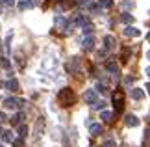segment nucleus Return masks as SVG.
Wrapping results in <instances>:
<instances>
[{
	"mask_svg": "<svg viewBox=\"0 0 150 147\" xmlns=\"http://www.w3.org/2000/svg\"><path fill=\"white\" fill-rule=\"evenodd\" d=\"M134 6H135V2H134V0H126V2H124V8H126V9H132Z\"/></svg>",
	"mask_w": 150,
	"mask_h": 147,
	"instance_id": "26",
	"label": "nucleus"
},
{
	"mask_svg": "<svg viewBox=\"0 0 150 147\" xmlns=\"http://www.w3.org/2000/svg\"><path fill=\"white\" fill-rule=\"evenodd\" d=\"M19 8L21 9H28V8H33V6L28 2V0H22V2H19Z\"/></svg>",
	"mask_w": 150,
	"mask_h": 147,
	"instance_id": "22",
	"label": "nucleus"
},
{
	"mask_svg": "<svg viewBox=\"0 0 150 147\" xmlns=\"http://www.w3.org/2000/svg\"><path fill=\"white\" fill-rule=\"evenodd\" d=\"M124 123H126V127H137L139 125V119H137L134 114H128L124 117Z\"/></svg>",
	"mask_w": 150,
	"mask_h": 147,
	"instance_id": "10",
	"label": "nucleus"
},
{
	"mask_svg": "<svg viewBox=\"0 0 150 147\" xmlns=\"http://www.w3.org/2000/svg\"><path fill=\"white\" fill-rule=\"evenodd\" d=\"M146 90H148V93H150V84H148V86H146Z\"/></svg>",
	"mask_w": 150,
	"mask_h": 147,
	"instance_id": "33",
	"label": "nucleus"
},
{
	"mask_svg": "<svg viewBox=\"0 0 150 147\" xmlns=\"http://www.w3.org/2000/svg\"><path fill=\"white\" fill-rule=\"evenodd\" d=\"M113 6V0H98V9H109Z\"/></svg>",
	"mask_w": 150,
	"mask_h": 147,
	"instance_id": "18",
	"label": "nucleus"
},
{
	"mask_svg": "<svg viewBox=\"0 0 150 147\" xmlns=\"http://www.w3.org/2000/svg\"><path fill=\"white\" fill-rule=\"evenodd\" d=\"M102 147H115V140H108V142H104Z\"/></svg>",
	"mask_w": 150,
	"mask_h": 147,
	"instance_id": "27",
	"label": "nucleus"
},
{
	"mask_svg": "<svg viewBox=\"0 0 150 147\" xmlns=\"http://www.w3.org/2000/svg\"><path fill=\"white\" fill-rule=\"evenodd\" d=\"M6 119H8V117H6V114H4V112H0V121H6Z\"/></svg>",
	"mask_w": 150,
	"mask_h": 147,
	"instance_id": "30",
	"label": "nucleus"
},
{
	"mask_svg": "<svg viewBox=\"0 0 150 147\" xmlns=\"http://www.w3.org/2000/svg\"><path fill=\"white\" fill-rule=\"evenodd\" d=\"M120 19H122V22L124 24H132V22H134V15H130V13H122V17H120Z\"/></svg>",
	"mask_w": 150,
	"mask_h": 147,
	"instance_id": "19",
	"label": "nucleus"
},
{
	"mask_svg": "<svg viewBox=\"0 0 150 147\" xmlns=\"http://www.w3.org/2000/svg\"><path fill=\"white\" fill-rule=\"evenodd\" d=\"M0 147H4V145H2V143H0Z\"/></svg>",
	"mask_w": 150,
	"mask_h": 147,
	"instance_id": "34",
	"label": "nucleus"
},
{
	"mask_svg": "<svg viewBox=\"0 0 150 147\" xmlns=\"http://www.w3.org/2000/svg\"><path fill=\"white\" fill-rule=\"evenodd\" d=\"M146 75H148V78H150V67H146Z\"/></svg>",
	"mask_w": 150,
	"mask_h": 147,
	"instance_id": "31",
	"label": "nucleus"
},
{
	"mask_svg": "<svg viewBox=\"0 0 150 147\" xmlns=\"http://www.w3.org/2000/svg\"><path fill=\"white\" fill-rule=\"evenodd\" d=\"M72 24L85 26V24H89V17L83 15V13H76V15H74V19H72Z\"/></svg>",
	"mask_w": 150,
	"mask_h": 147,
	"instance_id": "6",
	"label": "nucleus"
},
{
	"mask_svg": "<svg viewBox=\"0 0 150 147\" xmlns=\"http://www.w3.org/2000/svg\"><path fill=\"white\" fill-rule=\"evenodd\" d=\"M4 87H6L8 91H13V93H15V91L21 90V84H19V80H17V78H9V80H6Z\"/></svg>",
	"mask_w": 150,
	"mask_h": 147,
	"instance_id": "5",
	"label": "nucleus"
},
{
	"mask_svg": "<svg viewBox=\"0 0 150 147\" xmlns=\"http://www.w3.org/2000/svg\"><path fill=\"white\" fill-rule=\"evenodd\" d=\"M13 145L15 147H22V145H24V143H22V138L21 140H13Z\"/></svg>",
	"mask_w": 150,
	"mask_h": 147,
	"instance_id": "28",
	"label": "nucleus"
},
{
	"mask_svg": "<svg viewBox=\"0 0 150 147\" xmlns=\"http://www.w3.org/2000/svg\"><path fill=\"white\" fill-rule=\"evenodd\" d=\"M57 101L61 103V106H72L74 101H76V95H74V91L71 87H63L57 93Z\"/></svg>",
	"mask_w": 150,
	"mask_h": 147,
	"instance_id": "1",
	"label": "nucleus"
},
{
	"mask_svg": "<svg viewBox=\"0 0 150 147\" xmlns=\"http://www.w3.org/2000/svg\"><path fill=\"white\" fill-rule=\"evenodd\" d=\"M130 95H132L134 101H141V99L145 97V91L139 90V87H132V90H130Z\"/></svg>",
	"mask_w": 150,
	"mask_h": 147,
	"instance_id": "9",
	"label": "nucleus"
},
{
	"mask_svg": "<svg viewBox=\"0 0 150 147\" xmlns=\"http://www.w3.org/2000/svg\"><path fill=\"white\" fill-rule=\"evenodd\" d=\"M113 104H115V112H122V106H124V93L117 90L113 93Z\"/></svg>",
	"mask_w": 150,
	"mask_h": 147,
	"instance_id": "3",
	"label": "nucleus"
},
{
	"mask_svg": "<svg viewBox=\"0 0 150 147\" xmlns=\"http://www.w3.org/2000/svg\"><path fill=\"white\" fill-rule=\"evenodd\" d=\"M83 101L93 106V104L98 101V97H96V90H87V91H85L83 93Z\"/></svg>",
	"mask_w": 150,
	"mask_h": 147,
	"instance_id": "4",
	"label": "nucleus"
},
{
	"mask_svg": "<svg viewBox=\"0 0 150 147\" xmlns=\"http://www.w3.org/2000/svg\"><path fill=\"white\" fill-rule=\"evenodd\" d=\"M21 123H24V114H22V112H19V114H15L13 117H11V125L19 127Z\"/></svg>",
	"mask_w": 150,
	"mask_h": 147,
	"instance_id": "13",
	"label": "nucleus"
},
{
	"mask_svg": "<svg viewBox=\"0 0 150 147\" xmlns=\"http://www.w3.org/2000/svg\"><path fill=\"white\" fill-rule=\"evenodd\" d=\"M124 36H128V37H139L141 36V30H139V28H135V26H126L124 28Z\"/></svg>",
	"mask_w": 150,
	"mask_h": 147,
	"instance_id": "7",
	"label": "nucleus"
},
{
	"mask_svg": "<svg viewBox=\"0 0 150 147\" xmlns=\"http://www.w3.org/2000/svg\"><path fill=\"white\" fill-rule=\"evenodd\" d=\"M106 69H108V71L111 73V75L119 76V67H117V63H115L113 60H108V62H106Z\"/></svg>",
	"mask_w": 150,
	"mask_h": 147,
	"instance_id": "11",
	"label": "nucleus"
},
{
	"mask_svg": "<svg viewBox=\"0 0 150 147\" xmlns=\"http://www.w3.org/2000/svg\"><path fill=\"white\" fill-rule=\"evenodd\" d=\"M2 2V6H6V8H11V6H15V0H0Z\"/></svg>",
	"mask_w": 150,
	"mask_h": 147,
	"instance_id": "24",
	"label": "nucleus"
},
{
	"mask_svg": "<svg viewBox=\"0 0 150 147\" xmlns=\"http://www.w3.org/2000/svg\"><path fill=\"white\" fill-rule=\"evenodd\" d=\"M130 49H128V47H124V49H122V54H120V62H122V63H126V62H128V56H130Z\"/></svg>",
	"mask_w": 150,
	"mask_h": 147,
	"instance_id": "20",
	"label": "nucleus"
},
{
	"mask_svg": "<svg viewBox=\"0 0 150 147\" xmlns=\"http://www.w3.org/2000/svg\"><path fill=\"white\" fill-rule=\"evenodd\" d=\"M82 47H83V50H87V52L93 50V49H95V37H93V36H87V37L83 39Z\"/></svg>",
	"mask_w": 150,
	"mask_h": 147,
	"instance_id": "8",
	"label": "nucleus"
},
{
	"mask_svg": "<svg viewBox=\"0 0 150 147\" xmlns=\"http://www.w3.org/2000/svg\"><path fill=\"white\" fill-rule=\"evenodd\" d=\"M76 2H78V4H82V6H85V4H89L91 0H76Z\"/></svg>",
	"mask_w": 150,
	"mask_h": 147,
	"instance_id": "29",
	"label": "nucleus"
},
{
	"mask_svg": "<svg viewBox=\"0 0 150 147\" xmlns=\"http://www.w3.org/2000/svg\"><path fill=\"white\" fill-rule=\"evenodd\" d=\"M89 132H91V136H100V134H102V125H100V123H93V125H89Z\"/></svg>",
	"mask_w": 150,
	"mask_h": 147,
	"instance_id": "12",
	"label": "nucleus"
},
{
	"mask_svg": "<svg viewBox=\"0 0 150 147\" xmlns=\"http://www.w3.org/2000/svg\"><path fill=\"white\" fill-rule=\"evenodd\" d=\"M17 132H19L21 138H26V136H28V127L24 125V123H21V125L17 127Z\"/></svg>",
	"mask_w": 150,
	"mask_h": 147,
	"instance_id": "17",
	"label": "nucleus"
},
{
	"mask_svg": "<svg viewBox=\"0 0 150 147\" xmlns=\"http://www.w3.org/2000/svg\"><path fill=\"white\" fill-rule=\"evenodd\" d=\"M0 65L6 67V69H9V62H8V58H0Z\"/></svg>",
	"mask_w": 150,
	"mask_h": 147,
	"instance_id": "25",
	"label": "nucleus"
},
{
	"mask_svg": "<svg viewBox=\"0 0 150 147\" xmlns=\"http://www.w3.org/2000/svg\"><path fill=\"white\" fill-rule=\"evenodd\" d=\"M0 136H2V142H13V132L11 131H2Z\"/></svg>",
	"mask_w": 150,
	"mask_h": 147,
	"instance_id": "16",
	"label": "nucleus"
},
{
	"mask_svg": "<svg viewBox=\"0 0 150 147\" xmlns=\"http://www.w3.org/2000/svg\"><path fill=\"white\" fill-rule=\"evenodd\" d=\"M82 28H83V34H85V36H91L93 30H95V28L91 26V22H89V24H85V26H82Z\"/></svg>",
	"mask_w": 150,
	"mask_h": 147,
	"instance_id": "21",
	"label": "nucleus"
},
{
	"mask_svg": "<svg viewBox=\"0 0 150 147\" xmlns=\"http://www.w3.org/2000/svg\"><path fill=\"white\" fill-rule=\"evenodd\" d=\"M146 58H148V60H150V50H148V52H146Z\"/></svg>",
	"mask_w": 150,
	"mask_h": 147,
	"instance_id": "32",
	"label": "nucleus"
},
{
	"mask_svg": "<svg viewBox=\"0 0 150 147\" xmlns=\"http://www.w3.org/2000/svg\"><path fill=\"white\" fill-rule=\"evenodd\" d=\"M100 119H102L104 123H111V121H113V114H111V112H108V110H102Z\"/></svg>",
	"mask_w": 150,
	"mask_h": 147,
	"instance_id": "15",
	"label": "nucleus"
},
{
	"mask_svg": "<svg viewBox=\"0 0 150 147\" xmlns=\"http://www.w3.org/2000/svg\"><path fill=\"white\" fill-rule=\"evenodd\" d=\"M104 47H106V50H111L115 47V37L113 36H106L104 37Z\"/></svg>",
	"mask_w": 150,
	"mask_h": 147,
	"instance_id": "14",
	"label": "nucleus"
},
{
	"mask_svg": "<svg viewBox=\"0 0 150 147\" xmlns=\"http://www.w3.org/2000/svg\"><path fill=\"white\" fill-rule=\"evenodd\" d=\"M24 99H17V97H6L4 99V108H22L24 106Z\"/></svg>",
	"mask_w": 150,
	"mask_h": 147,
	"instance_id": "2",
	"label": "nucleus"
},
{
	"mask_svg": "<svg viewBox=\"0 0 150 147\" xmlns=\"http://www.w3.org/2000/svg\"><path fill=\"white\" fill-rule=\"evenodd\" d=\"M104 106H106V103H104V101H96V103L93 104V108H96V110H102Z\"/></svg>",
	"mask_w": 150,
	"mask_h": 147,
	"instance_id": "23",
	"label": "nucleus"
}]
</instances>
